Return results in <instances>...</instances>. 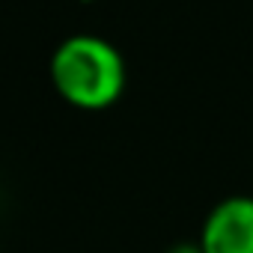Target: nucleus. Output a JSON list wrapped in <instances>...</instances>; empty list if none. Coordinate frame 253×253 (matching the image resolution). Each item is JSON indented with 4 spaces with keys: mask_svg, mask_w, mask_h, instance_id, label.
Here are the masks:
<instances>
[{
    "mask_svg": "<svg viewBox=\"0 0 253 253\" xmlns=\"http://www.w3.org/2000/svg\"><path fill=\"white\" fill-rule=\"evenodd\" d=\"M167 253H206V250L200 247V241H179V244H173Z\"/></svg>",
    "mask_w": 253,
    "mask_h": 253,
    "instance_id": "7ed1b4c3",
    "label": "nucleus"
},
{
    "mask_svg": "<svg viewBox=\"0 0 253 253\" xmlns=\"http://www.w3.org/2000/svg\"><path fill=\"white\" fill-rule=\"evenodd\" d=\"M54 92L78 110H107L125 92V60L119 48L95 33H75L63 39L48 63Z\"/></svg>",
    "mask_w": 253,
    "mask_h": 253,
    "instance_id": "f257e3e1",
    "label": "nucleus"
},
{
    "mask_svg": "<svg viewBox=\"0 0 253 253\" xmlns=\"http://www.w3.org/2000/svg\"><path fill=\"white\" fill-rule=\"evenodd\" d=\"M200 247L206 253H253V197L220 200L203 220Z\"/></svg>",
    "mask_w": 253,
    "mask_h": 253,
    "instance_id": "f03ea898",
    "label": "nucleus"
}]
</instances>
